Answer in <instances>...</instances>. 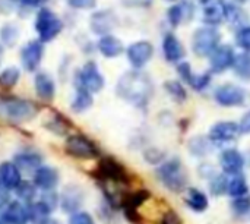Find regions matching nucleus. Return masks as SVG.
Masks as SVG:
<instances>
[{
    "label": "nucleus",
    "mask_w": 250,
    "mask_h": 224,
    "mask_svg": "<svg viewBox=\"0 0 250 224\" xmlns=\"http://www.w3.org/2000/svg\"><path fill=\"white\" fill-rule=\"evenodd\" d=\"M9 201V194H7V188L0 182V207H3L6 202Z\"/></svg>",
    "instance_id": "a18cd8bd"
},
{
    "label": "nucleus",
    "mask_w": 250,
    "mask_h": 224,
    "mask_svg": "<svg viewBox=\"0 0 250 224\" xmlns=\"http://www.w3.org/2000/svg\"><path fill=\"white\" fill-rule=\"evenodd\" d=\"M202 9V21L207 25L217 26L224 19H227L229 6L224 0H201Z\"/></svg>",
    "instance_id": "0eeeda50"
},
{
    "label": "nucleus",
    "mask_w": 250,
    "mask_h": 224,
    "mask_svg": "<svg viewBox=\"0 0 250 224\" xmlns=\"http://www.w3.org/2000/svg\"><path fill=\"white\" fill-rule=\"evenodd\" d=\"M35 29L42 43L51 41L63 29V22L50 9H41L35 19Z\"/></svg>",
    "instance_id": "39448f33"
},
{
    "label": "nucleus",
    "mask_w": 250,
    "mask_h": 224,
    "mask_svg": "<svg viewBox=\"0 0 250 224\" xmlns=\"http://www.w3.org/2000/svg\"><path fill=\"white\" fill-rule=\"evenodd\" d=\"M221 34L215 26L198 28L192 35V50L198 57H209L211 53L220 45Z\"/></svg>",
    "instance_id": "20e7f679"
},
{
    "label": "nucleus",
    "mask_w": 250,
    "mask_h": 224,
    "mask_svg": "<svg viewBox=\"0 0 250 224\" xmlns=\"http://www.w3.org/2000/svg\"><path fill=\"white\" fill-rule=\"evenodd\" d=\"M37 114V107L26 100H0V119L15 123L31 120Z\"/></svg>",
    "instance_id": "f03ea898"
},
{
    "label": "nucleus",
    "mask_w": 250,
    "mask_h": 224,
    "mask_svg": "<svg viewBox=\"0 0 250 224\" xmlns=\"http://www.w3.org/2000/svg\"><path fill=\"white\" fill-rule=\"evenodd\" d=\"M220 164H221V169L224 170V173L234 176V175H239L242 172V169L245 166V157L242 156L240 151L230 148L221 154Z\"/></svg>",
    "instance_id": "2eb2a0df"
},
{
    "label": "nucleus",
    "mask_w": 250,
    "mask_h": 224,
    "mask_svg": "<svg viewBox=\"0 0 250 224\" xmlns=\"http://www.w3.org/2000/svg\"><path fill=\"white\" fill-rule=\"evenodd\" d=\"M215 101L223 107H239L246 101V91L234 84H224L214 92Z\"/></svg>",
    "instance_id": "423d86ee"
},
{
    "label": "nucleus",
    "mask_w": 250,
    "mask_h": 224,
    "mask_svg": "<svg viewBox=\"0 0 250 224\" xmlns=\"http://www.w3.org/2000/svg\"><path fill=\"white\" fill-rule=\"evenodd\" d=\"M81 201H82L81 191L76 188H67L64 195H63V201H62L63 210L64 211H75L81 205Z\"/></svg>",
    "instance_id": "c756f323"
},
{
    "label": "nucleus",
    "mask_w": 250,
    "mask_h": 224,
    "mask_svg": "<svg viewBox=\"0 0 250 224\" xmlns=\"http://www.w3.org/2000/svg\"><path fill=\"white\" fill-rule=\"evenodd\" d=\"M189 150L192 154H195L198 157H204L211 151V142H209V139H207L204 136H195L189 141Z\"/></svg>",
    "instance_id": "2f4dec72"
},
{
    "label": "nucleus",
    "mask_w": 250,
    "mask_h": 224,
    "mask_svg": "<svg viewBox=\"0 0 250 224\" xmlns=\"http://www.w3.org/2000/svg\"><path fill=\"white\" fill-rule=\"evenodd\" d=\"M18 28L15 25H4L0 31V37L6 45H15L18 41Z\"/></svg>",
    "instance_id": "c9c22d12"
},
{
    "label": "nucleus",
    "mask_w": 250,
    "mask_h": 224,
    "mask_svg": "<svg viewBox=\"0 0 250 224\" xmlns=\"http://www.w3.org/2000/svg\"><path fill=\"white\" fill-rule=\"evenodd\" d=\"M19 69L15 67V66H10V67H6L1 73H0V87L3 88H12L16 85L18 79H19Z\"/></svg>",
    "instance_id": "72a5a7b5"
},
{
    "label": "nucleus",
    "mask_w": 250,
    "mask_h": 224,
    "mask_svg": "<svg viewBox=\"0 0 250 224\" xmlns=\"http://www.w3.org/2000/svg\"><path fill=\"white\" fill-rule=\"evenodd\" d=\"M249 191L248 188V183H246V179L239 173V175H234V178L229 182V186H227V192L231 195V197H243L246 195Z\"/></svg>",
    "instance_id": "7c9ffc66"
},
{
    "label": "nucleus",
    "mask_w": 250,
    "mask_h": 224,
    "mask_svg": "<svg viewBox=\"0 0 250 224\" xmlns=\"http://www.w3.org/2000/svg\"><path fill=\"white\" fill-rule=\"evenodd\" d=\"M92 92L88 91L86 88H83L82 85H78L76 90V97L72 103V109L75 112H85L86 109H89L92 106Z\"/></svg>",
    "instance_id": "393cba45"
},
{
    "label": "nucleus",
    "mask_w": 250,
    "mask_h": 224,
    "mask_svg": "<svg viewBox=\"0 0 250 224\" xmlns=\"http://www.w3.org/2000/svg\"><path fill=\"white\" fill-rule=\"evenodd\" d=\"M3 219L7 222V224H26L29 220L28 211L22 207L19 202H12L7 205Z\"/></svg>",
    "instance_id": "b1692460"
},
{
    "label": "nucleus",
    "mask_w": 250,
    "mask_h": 224,
    "mask_svg": "<svg viewBox=\"0 0 250 224\" xmlns=\"http://www.w3.org/2000/svg\"><path fill=\"white\" fill-rule=\"evenodd\" d=\"M15 164L25 172H31V170H37L41 164V158L37 154H31V153H23L19 154L15 158Z\"/></svg>",
    "instance_id": "c85d7f7f"
},
{
    "label": "nucleus",
    "mask_w": 250,
    "mask_h": 224,
    "mask_svg": "<svg viewBox=\"0 0 250 224\" xmlns=\"http://www.w3.org/2000/svg\"><path fill=\"white\" fill-rule=\"evenodd\" d=\"M186 202L188 205L198 211V213H202L208 208V198L204 192H201L199 189H190L188 192V197H186Z\"/></svg>",
    "instance_id": "a878e982"
},
{
    "label": "nucleus",
    "mask_w": 250,
    "mask_h": 224,
    "mask_svg": "<svg viewBox=\"0 0 250 224\" xmlns=\"http://www.w3.org/2000/svg\"><path fill=\"white\" fill-rule=\"evenodd\" d=\"M116 91L123 100L142 106L146 104L152 95V81L139 70H130L119 79Z\"/></svg>",
    "instance_id": "f257e3e1"
},
{
    "label": "nucleus",
    "mask_w": 250,
    "mask_h": 224,
    "mask_svg": "<svg viewBox=\"0 0 250 224\" xmlns=\"http://www.w3.org/2000/svg\"><path fill=\"white\" fill-rule=\"evenodd\" d=\"M1 57H3V47L0 45V62H1Z\"/></svg>",
    "instance_id": "09e8293b"
},
{
    "label": "nucleus",
    "mask_w": 250,
    "mask_h": 224,
    "mask_svg": "<svg viewBox=\"0 0 250 224\" xmlns=\"http://www.w3.org/2000/svg\"><path fill=\"white\" fill-rule=\"evenodd\" d=\"M18 191H19V197H22L23 200H31V198L34 197V194H35L31 185L22 183V182H21V185L18 186Z\"/></svg>",
    "instance_id": "79ce46f5"
},
{
    "label": "nucleus",
    "mask_w": 250,
    "mask_h": 224,
    "mask_svg": "<svg viewBox=\"0 0 250 224\" xmlns=\"http://www.w3.org/2000/svg\"><path fill=\"white\" fill-rule=\"evenodd\" d=\"M239 131H240V134H250V110L248 113H245L243 117L240 119Z\"/></svg>",
    "instance_id": "37998d69"
},
{
    "label": "nucleus",
    "mask_w": 250,
    "mask_h": 224,
    "mask_svg": "<svg viewBox=\"0 0 250 224\" xmlns=\"http://www.w3.org/2000/svg\"><path fill=\"white\" fill-rule=\"evenodd\" d=\"M157 175L163 185L173 192H180L188 182L186 170L183 169V164L176 158L168 160L163 166H160L157 169Z\"/></svg>",
    "instance_id": "7ed1b4c3"
},
{
    "label": "nucleus",
    "mask_w": 250,
    "mask_h": 224,
    "mask_svg": "<svg viewBox=\"0 0 250 224\" xmlns=\"http://www.w3.org/2000/svg\"><path fill=\"white\" fill-rule=\"evenodd\" d=\"M114 25H116V16L110 10L97 12L91 18V28L95 34L105 35L114 28Z\"/></svg>",
    "instance_id": "a211bd4d"
},
{
    "label": "nucleus",
    "mask_w": 250,
    "mask_h": 224,
    "mask_svg": "<svg viewBox=\"0 0 250 224\" xmlns=\"http://www.w3.org/2000/svg\"><path fill=\"white\" fill-rule=\"evenodd\" d=\"M57 180H59V175L51 167H38L35 170L34 182L38 188H41L44 191L53 189L57 185Z\"/></svg>",
    "instance_id": "4be33fe9"
},
{
    "label": "nucleus",
    "mask_w": 250,
    "mask_h": 224,
    "mask_svg": "<svg viewBox=\"0 0 250 224\" xmlns=\"http://www.w3.org/2000/svg\"><path fill=\"white\" fill-rule=\"evenodd\" d=\"M98 50L104 57L113 59L123 53V43L117 37L105 34L98 40Z\"/></svg>",
    "instance_id": "6ab92c4d"
},
{
    "label": "nucleus",
    "mask_w": 250,
    "mask_h": 224,
    "mask_svg": "<svg viewBox=\"0 0 250 224\" xmlns=\"http://www.w3.org/2000/svg\"><path fill=\"white\" fill-rule=\"evenodd\" d=\"M193 15V7L189 1H182L179 4H173L167 12V19L171 26H179L183 21L190 19Z\"/></svg>",
    "instance_id": "412c9836"
},
{
    "label": "nucleus",
    "mask_w": 250,
    "mask_h": 224,
    "mask_svg": "<svg viewBox=\"0 0 250 224\" xmlns=\"http://www.w3.org/2000/svg\"><path fill=\"white\" fill-rule=\"evenodd\" d=\"M67 4L73 9H79V10H86V9H92L97 4V0H67Z\"/></svg>",
    "instance_id": "ea45409f"
},
{
    "label": "nucleus",
    "mask_w": 250,
    "mask_h": 224,
    "mask_svg": "<svg viewBox=\"0 0 250 224\" xmlns=\"http://www.w3.org/2000/svg\"><path fill=\"white\" fill-rule=\"evenodd\" d=\"M239 125L234 122H220L215 123L209 131V139L212 142H230L239 135Z\"/></svg>",
    "instance_id": "4468645a"
},
{
    "label": "nucleus",
    "mask_w": 250,
    "mask_h": 224,
    "mask_svg": "<svg viewBox=\"0 0 250 224\" xmlns=\"http://www.w3.org/2000/svg\"><path fill=\"white\" fill-rule=\"evenodd\" d=\"M236 44L246 53H250V26H242L236 32Z\"/></svg>",
    "instance_id": "e433bc0d"
},
{
    "label": "nucleus",
    "mask_w": 250,
    "mask_h": 224,
    "mask_svg": "<svg viewBox=\"0 0 250 224\" xmlns=\"http://www.w3.org/2000/svg\"><path fill=\"white\" fill-rule=\"evenodd\" d=\"M50 211H51V208L42 201V202H35L34 205H31V208L28 210V216L32 223L42 224L47 222Z\"/></svg>",
    "instance_id": "cd10ccee"
},
{
    "label": "nucleus",
    "mask_w": 250,
    "mask_h": 224,
    "mask_svg": "<svg viewBox=\"0 0 250 224\" xmlns=\"http://www.w3.org/2000/svg\"><path fill=\"white\" fill-rule=\"evenodd\" d=\"M70 224H94V220L86 213H76L70 217Z\"/></svg>",
    "instance_id": "a19ab883"
},
{
    "label": "nucleus",
    "mask_w": 250,
    "mask_h": 224,
    "mask_svg": "<svg viewBox=\"0 0 250 224\" xmlns=\"http://www.w3.org/2000/svg\"><path fill=\"white\" fill-rule=\"evenodd\" d=\"M163 51H164L166 60L170 63H180L186 54L183 44L174 34H166L163 40Z\"/></svg>",
    "instance_id": "dca6fc26"
},
{
    "label": "nucleus",
    "mask_w": 250,
    "mask_h": 224,
    "mask_svg": "<svg viewBox=\"0 0 250 224\" xmlns=\"http://www.w3.org/2000/svg\"><path fill=\"white\" fill-rule=\"evenodd\" d=\"M42 224H60V223H57V222H51V220H47L45 223H42Z\"/></svg>",
    "instance_id": "de8ad7c7"
},
{
    "label": "nucleus",
    "mask_w": 250,
    "mask_h": 224,
    "mask_svg": "<svg viewBox=\"0 0 250 224\" xmlns=\"http://www.w3.org/2000/svg\"><path fill=\"white\" fill-rule=\"evenodd\" d=\"M35 91L40 98L51 101L54 97V81L48 73H37L35 75Z\"/></svg>",
    "instance_id": "5701e85b"
},
{
    "label": "nucleus",
    "mask_w": 250,
    "mask_h": 224,
    "mask_svg": "<svg viewBox=\"0 0 250 224\" xmlns=\"http://www.w3.org/2000/svg\"><path fill=\"white\" fill-rule=\"evenodd\" d=\"M78 81H79L78 85H82L83 88H86L91 92L101 91L104 84H105L98 66L94 62H88V63L83 65V67H82V70H81V73L78 76Z\"/></svg>",
    "instance_id": "1a4fd4ad"
},
{
    "label": "nucleus",
    "mask_w": 250,
    "mask_h": 224,
    "mask_svg": "<svg viewBox=\"0 0 250 224\" xmlns=\"http://www.w3.org/2000/svg\"><path fill=\"white\" fill-rule=\"evenodd\" d=\"M0 182L7 189H16L22 182L19 167L13 163H7V161L1 163L0 164Z\"/></svg>",
    "instance_id": "aec40b11"
},
{
    "label": "nucleus",
    "mask_w": 250,
    "mask_h": 224,
    "mask_svg": "<svg viewBox=\"0 0 250 224\" xmlns=\"http://www.w3.org/2000/svg\"><path fill=\"white\" fill-rule=\"evenodd\" d=\"M98 172L103 179H107L111 182H127V175L125 169L111 158L103 160L98 167Z\"/></svg>",
    "instance_id": "f3484780"
},
{
    "label": "nucleus",
    "mask_w": 250,
    "mask_h": 224,
    "mask_svg": "<svg viewBox=\"0 0 250 224\" xmlns=\"http://www.w3.org/2000/svg\"><path fill=\"white\" fill-rule=\"evenodd\" d=\"M47 0H21L22 4H26V6H40L42 3H45Z\"/></svg>",
    "instance_id": "49530a36"
},
{
    "label": "nucleus",
    "mask_w": 250,
    "mask_h": 224,
    "mask_svg": "<svg viewBox=\"0 0 250 224\" xmlns=\"http://www.w3.org/2000/svg\"><path fill=\"white\" fill-rule=\"evenodd\" d=\"M177 72L180 75V78L189 85L192 87L195 91H202L205 90L209 82H211V73H202V75H196L190 65L188 62H180L177 65Z\"/></svg>",
    "instance_id": "f8f14e48"
},
{
    "label": "nucleus",
    "mask_w": 250,
    "mask_h": 224,
    "mask_svg": "<svg viewBox=\"0 0 250 224\" xmlns=\"http://www.w3.org/2000/svg\"><path fill=\"white\" fill-rule=\"evenodd\" d=\"M164 90L176 100V101H185L188 98V92L185 87L179 81H167L164 82Z\"/></svg>",
    "instance_id": "473e14b6"
},
{
    "label": "nucleus",
    "mask_w": 250,
    "mask_h": 224,
    "mask_svg": "<svg viewBox=\"0 0 250 224\" xmlns=\"http://www.w3.org/2000/svg\"><path fill=\"white\" fill-rule=\"evenodd\" d=\"M66 153L75 158H94L98 156V150L94 142L82 135H72L67 138Z\"/></svg>",
    "instance_id": "6e6552de"
},
{
    "label": "nucleus",
    "mask_w": 250,
    "mask_h": 224,
    "mask_svg": "<svg viewBox=\"0 0 250 224\" xmlns=\"http://www.w3.org/2000/svg\"><path fill=\"white\" fill-rule=\"evenodd\" d=\"M0 224H7V222L4 219H0Z\"/></svg>",
    "instance_id": "8fccbe9b"
},
{
    "label": "nucleus",
    "mask_w": 250,
    "mask_h": 224,
    "mask_svg": "<svg viewBox=\"0 0 250 224\" xmlns=\"http://www.w3.org/2000/svg\"><path fill=\"white\" fill-rule=\"evenodd\" d=\"M227 186H229V182L226 179V176H217L215 179L211 180V191L214 195H221L224 192H227Z\"/></svg>",
    "instance_id": "4c0bfd02"
},
{
    "label": "nucleus",
    "mask_w": 250,
    "mask_h": 224,
    "mask_svg": "<svg viewBox=\"0 0 250 224\" xmlns=\"http://www.w3.org/2000/svg\"><path fill=\"white\" fill-rule=\"evenodd\" d=\"M161 224H182V219L174 211H168L164 214Z\"/></svg>",
    "instance_id": "c03bdc74"
},
{
    "label": "nucleus",
    "mask_w": 250,
    "mask_h": 224,
    "mask_svg": "<svg viewBox=\"0 0 250 224\" xmlns=\"http://www.w3.org/2000/svg\"><path fill=\"white\" fill-rule=\"evenodd\" d=\"M234 59H236V54H234L233 47L229 44H221L209 56L211 70L215 73H221L227 70L229 67H233Z\"/></svg>",
    "instance_id": "9b49d317"
},
{
    "label": "nucleus",
    "mask_w": 250,
    "mask_h": 224,
    "mask_svg": "<svg viewBox=\"0 0 250 224\" xmlns=\"http://www.w3.org/2000/svg\"><path fill=\"white\" fill-rule=\"evenodd\" d=\"M233 210L237 213V214H248L250 211V198L243 195V197H239L236 198V201L233 202Z\"/></svg>",
    "instance_id": "58836bf2"
},
{
    "label": "nucleus",
    "mask_w": 250,
    "mask_h": 224,
    "mask_svg": "<svg viewBox=\"0 0 250 224\" xmlns=\"http://www.w3.org/2000/svg\"><path fill=\"white\" fill-rule=\"evenodd\" d=\"M127 59L135 69L144 67L154 54V47L149 41H136L127 47Z\"/></svg>",
    "instance_id": "9d476101"
},
{
    "label": "nucleus",
    "mask_w": 250,
    "mask_h": 224,
    "mask_svg": "<svg viewBox=\"0 0 250 224\" xmlns=\"http://www.w3.org/2000/svg\"><path fill=\"white\" fill-rule=\"evenodd\" d=\"M166 1H177V0H166Z\"/></svg>",
    "instance_id": "3c124183"
},
{
    "label": "nucleus",
    "mask_w": 250,
    "mask_h": 224,
    "mask_svg": "<svg viewBox=\"0 0 250 224\" xmlns=\"http://www.w3.org/2000/svg\"><path fill=\"white\" fill-rule=\"evenodd\" d=\"M233 69L237 75V78L243 81H250V53H242L236 56Z\"/></svg>",
    "instance_id": "bb28decb"
},
{
    "label": "nucleus",
    "mask_w": 250,
    "mask_h": 224,
    "mask_svg": "<svg viewBox=\"0 0 250 224\" xmlns=\"http://www.w3.org/2000/svg\"><path fill=\"white\" fill-rule=\"evenodd\" d=\"M149 198V192L148 191H138L133 192L132 195H129L125 201L126 204V210H136L141 204H144L146 200Z\"/></svg>",
    "instance_id": "f704fd0d"
},
{
    "label": "nucleus",
    "mask_w": 250,
    "mask_h": 224,
    "mask_svg": "<svg viewBox=\"0 0 250 224\" xmlns=\"http://www.w3.org/2000/svg\"><path fill=\"white\" fill-rule=\"evenodd\" d=\"M42 41H37V40H32L29 41L23 48H22V53H21V60H22V65L23 67L28 70V72H34L38 66H40V62L42 59Z\"/></svg>",
    "instance_id": "ddd939ff"
}]
</instances>
